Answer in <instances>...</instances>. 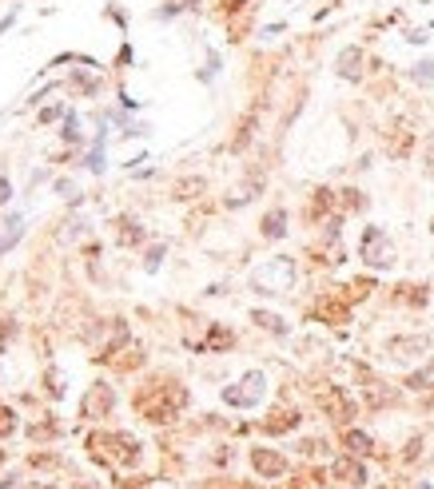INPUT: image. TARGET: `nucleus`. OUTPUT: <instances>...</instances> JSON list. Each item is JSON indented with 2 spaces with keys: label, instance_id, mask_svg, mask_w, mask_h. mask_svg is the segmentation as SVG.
I'll use <instances>...</instances> for the list:
<instances>
[{
  "label": "nucleus",
  "instance_id": "1a4fd4ad",
  "mask_svg": "<svg viewBox=\"0 0 434 489\" xmlns=\"http://www.w3.org/2000/svg\"><path fill=\"white\" fill-rule=\"evenodd\" d=\"M255 322H263L267 330H275V334H283V322L275 319V314H255Z\"/></svg>",
  "mask_w": 434,
  "mask_h": 489
},
{
  "label": "nucleus",
  "instance_id": "20e7f679",
  "mask_svg": "<svg viewBox=\"0 0 434 489\" xmlns=\"http://www.w3.org/2000/svg\"><path fill=\"white\" fill-rule=\"evenodd\" d=\"M96 410H100V414L112 410V390L108 386H96L88 398H84V418H96Z\"/></svg>",
  "mask_w": 434,
  "mask_h": 489
},
{
  "label": "nucleus",
  "instance_id": "423d86ee",
  "mask_svg": "<svg viewBox=\"0 0 434 489\" xmlns=\"http://www.w3.org/2000/svg\"><path fill=\"white\" fill-rule=\"evenodd\" d=\"M255 469H263V473H279V469H283V458H275V454H263V449H255Z\"/></svg>",
  "mask_w": 434,
  "mask_h": 489
},
{
  "label": "nucleus",
  "instance_id": "f03ea898",
  "mask_svg": "<svg viewBox=\"0 0 434 489\" xmlns=\"http://www.w3.org/2000/svg\"><path fill=\"white\" fill-rule=\"evenodd\" d=\"M263 374L259 370H251V374H247V378L239 382V390H223V398L232 402V406H255V402L263 398Z\"/></svg>",
  "mask_w": 434,
  "mask_h": 489
},
{
  "label": "nucleus",
  "instance_id": "6e6552de",
  "mask_svg": "<svg viewBox=\"0 0 434 489\" xmlns=\"http://www.w3.org/2000/svg\"><path fill=\"white\" fill-rule=\"evenodd\" d=\"M347 446H351V454H367V434H347Z\"/></svg>",
  "mask_w": 434,
  "mask_h": 489
},
{
  "label": "nucleus",
  "instance_id": "39448f33",
  "mask_svg": "<svg viewBox=\"0 0 434 489\" xmlns=\"http://www.w3.org/2000/svg\"><path fill=\"white\" fill-rule=\"evenodd\" d=\"M359 64H363V52H359V48H347L343 56H339V76H347V80H359V76H363V68H359Z\"/></svg>",
  "mask_w": 434,
  "mask_h": 489
},
{
  "label": "nucleus",
  "instance_id": "0eeeda50",
  "mask_svg": "<svg viewBox=\"0 0 434 489\" xmlns=\"http://www.w3.org/2000/svg\"><path fill=\"white\" fill-rule=\"evenodd\" d=\"M263 235H271V239L283 235V211H271V215L263 219Z\"/></svg>",
  "mask_w": 434,
  "mask_h": 489
},
{
  "label": "nucleus",
  "instance_id": "7ed1b4c3",
  "mask_svg": "<svg viewBox=\"0 0 434 489\" xmlns=\"http://www.w3.org/2000/svg\"><path fill=\"white\" fill-rule=\"evenodd\" d=\"M359 251H363V259L371 263V267H391V243H386V235L379 227L367 231L363 247H359Z\"/></svg>",
  "mask_w": 434,
  "mask_h": 489
},
{
  "label": "nucleus",
  "instance_id": "f257e3e1",
  "mask_svg": "<svg viewBox=\"0 0 434 489\" xmlns=\"http://www.w3.org/2000/svg\"><path fill=\"white\" fill-rule=\"evenodd\" d=\"M291 279H295L291 259H271L267 267L255 270V279H251V282L263 290V295H283V290L291 287Z\"/></svg>",
  "mask_w": 434,
  "mask_h": 489
}]
</instances>
